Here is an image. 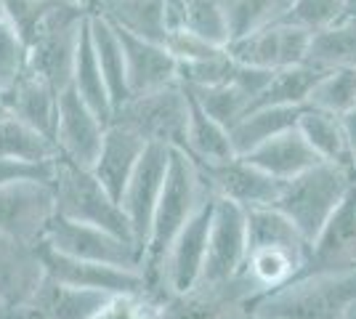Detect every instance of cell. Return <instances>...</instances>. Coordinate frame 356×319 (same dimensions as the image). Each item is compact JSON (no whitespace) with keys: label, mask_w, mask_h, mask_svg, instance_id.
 <instances>
[{"label":"cell","mask_w":356,"mask_h":319,"mask_svg":"<svg viewBox=\"0 0 356 319\" xmlns=\"http://www.w3.org/2000/svg\"><path fill=\"white\" fill-rule=\"evenodd\" d=\"M115 295L67 288L45 279L43 288L22 311V319H93Z\"/></svg>","instance_id":"obj_24"},{"label":"cell","mask_w":356,"mask_h":319,"mask_svg":"<svg viewBox=\"0 0 356 319\" xmlns=\"http://www.w3.org/2000/svg\"><path fill=\"white\" fill-rule=\"evenodd\" d=\"M88 14L104 16L112 27L149 43L165 46L170 38L165 0H102L90 6Z\"/></svg>","instance_id":"obj_22"},{"label":"cell","mask_w":356,"mask_h":319,"mask_svg":"<svg viewBox=\"0 0 356 319\" xmlns=\"http://www.w3.org/2000/svg\"><path fill=\"white\" fill-rule=\"evenodd\" d=\"M346 272H356V186L309 245V256L290 282Z\"/></svg>","instance_id":"obj_12"},{"label":"cell","mask_w":356,"mask_h":319,"mask_svg":"<svg viewBox=\"0 0 356 319\" xmlns=\"http://www.w3.org/2000/svg\"><path fill=\"white\" fill-rule=\"evenodd\" d=\"M210 192L216 197L232 199L239 208H274L282 195L284 181L268 176L266 170L255 167L245 157H232L216 165H197Z\"/></svg>","instance_id":"obj_15"},{"label":"cell","mask_w":356,"mask_h":319,"mask_svg":"<svg viewBox=\"0 0 356 319\" xmlns=\"http://www.w3.org/2000/svg\"><path fill=\"white\" fill-rule=\"evenodd\" d=\"M186 88V85H184ZM192 93V99L208 112L216 122H221L223 128H234L252 106V96L245 88H239L237 83H226V85H210V88H186Z\"/></svg>","instance_id":"obj_34"},{"label":"cell","mask_w":356,"mask_h":319,"mask_svg":"<svg viewBox=\"0 0 356 319\" xmlns=\"http://www.w3.org/2000/svg\"><path fill=\"white\" fill-rule=\"evenodd\" d=\"M303 109L306 106H261V109H250L229 131L234 154L245 157L252 149H258L261 144H266L268 138L280 136V133L290 131V128H298V120H300Z\"/></svg>","instance_id":"obj_29"},{"label":"cell","mask_w":356,"mask_h":319,"mask_svg":"<svg viewBox=\"0 0 356 319\" xmlns=\"http://www.w3.org/2000/svg\"><path fill=\"white\" fill-rule=\"evenodd\" d=\"M54 195H56V215L74 224L104 229L120 240L136 245L134 229L122 213V205L106 195V189L96 181L88 167L72 165L59 157L54 173Z\"/></svg>","instance_id":"obj_4"},{"label":"cell","mask_w":356,"mask_h":319,"mask_svg":"<svg viewBox=\"0 0 356 319\" xmlns=\"http://www.w3.org/2000/svg\"><path fill=\"white\" fill-rule=\"evenodd\" d=\"M210 195V186L205 183L200 167L184 149L173 147L170 149V167L165 179L163 195L157 202V211L152 218L147 247H144V301L152 306H160L170 295L168 282H165V261L170 256V247L178 240V234L189 224L197 208L205 202Z\"/></svg>","instance_id":"obj_1"},{"label":"cell","mask_w":356,"mask_h":319,"mask_svg":"<svg viewBox=\"0 0 356 319\" xmlns=\"http://www.w3.org/2000/svg\"><path fill=\"white\" fill-rule=\"evenodd\" d=\"M186 91V88H184ZM189 96V122H186V133H184V144L181 149L192 157L197 165H216V163H226L234 154L232 147V136L229 128H223L221 122H216L202 106Z\"/></svg>","instance_id":"obj_27"},{"label":"cell","mask_w":356,"mask_h":319,"mask_svg":"<svg viewBox=\"0 0 356 319\" xmlns=\"http://www.w3.org/2000/svg\"><path fill=\"white\" fill-rule=\"evenodd\" d=\"M72 3H77V6H83V8H90V6H93V0H72Z\"/></svg>","instance_id":"obj_46"},{"label":"cell","mask_w":356,"mask_h":319,"mask_svg":"<svg viewBox=\"0 0 356 319\" xmlns=\"http://www.w3.org/2000/svg\"><path fill=\"white\" fill-rule=\"evenodd\" d=\"M0 157L40 165V163H56L59 149H56L54 138L43 136L40 131L30 128L27 122L8 115L0 122Z\"/></svg>","instance_id":"obj_33"},{"label":"cell","mask_w":356,"mask_h":319,"mask_svg":"<svg viewBox=\"0 0 356 319\" xmlns=\"http://www.w3.org/2000/svg\"><path fill=\"white\" fill-rule=\"evenodd\" d=\"M354 186V170L322 163V165L300 173L293 181H284L282 195L274 208L312 245Z\"/></svg>","instance_id":"obj_3"},{"label":"cell","mask_w":356,"mask_h":319,"mask_svg":"<svg viewBox=\"0 0 356 319\" xmlns=\"http://www.w3.org/2000/svg\"><path fill=\"white\" fill-rule=\"evenodd\" d=\"M96 3H102V0H93V6H96ZM88 11H90V8H88Z\"/></svg>","instance_id":"obj_51"},{"label":"cell","mask_w":356,"mask_h":319,"mask_svg":"<svg viewBox=\"0 0 356 319\" xmlns=\"http://www.w3.org/2000/svg\"><path fill=\"white\" fill-rule=\"evenodd\" d=\"M343 122H346V128H348V133H351V141H354V149H356V109Z\"/></svg>","instance_id":"obj_41"},{"label":"cell","mask_w":356,"mask_h":319,"mask_svg":"<svg viewBox=\"0 0 356 319\" xmlns=\"http://www.w3.org/2000/svg\"><path fill=\"white\" fill-rule=\"evenodd\" d=\"M226 319H250V317L242 311V306H237V309H232V311L226 314Z\"/></svg>","instance_id":"obj_43"},{"label":"cell","mask_w":356,"mask_h":319,"mask_svg":"<svg viewBox=\"0 0 356 319\" xmlns=\"http://www.w3.org/2000/svg\"><path fill=\"white\" fill-rule=\"evenodd\" d=\"M245 218H248V256L264 250H280L306 261L309 243L277 208H250L245 211Z\"/></svg>","instance_id":"obj_26"},{"label":"cell","mask_w":356,"mask_h":319,"mask_svg":"<svg viewBox=\"0 0 356 319\" xmlns=\"http://www.w3.org/2000/svg\"><path fill=\"white\" fill-rule=\"evenodd\" d=\"M354 176H356V149H354Z\"/></svg>","instance_id":"obj_49"},{"label":"cell","mask_w":356,"mask_h":319,"mask_svg":"<svg viewBox=\"0 0 356 319\" xmlns=\"http://www.w3.org/2000/svg\"><path fill=\"white\" fill-rule=\"evenodd\" d=\"M0 96L8 106L11 117L27 122L30 128L40 131L43 136L54 138L56 117H59V91H54L43 77H38L30 69L27 75L19 77L14 85L8 91H3Z\"/></svg>","instance_id":"obj_21"},{"label":"cell","mask_w":356,"mask_h":319,"mask_svg":"<svg viewBox=\"0 0 356 319\" xmlns=\"http://www.w3.org/2000/svg\"><path fill=\"white\" fill-rule=\"evenodd\" d=\"M306 64L316 69H356V14H346L332 27L316 32Z\"/></svg>","instance_id":"obj_31"},{"label":"cell","mask_w":356,"mask_h":319,"mask_svg":"<svg viewBox=\"0 0 356 319\" xmlns=\"http://www.w3.org/2000/svg\"><path fill=\"white\" fill-rule=\"evenodd\" d=\"M118 35L122 54H125V77H128L131 99L178 85V61L168 48L134 38L122 30H118Z\"/></svg>","instance_id":"obj_17"},{"label":"cell","mask_w":356,"mask_h":319,"mask_svg":"<svg viewBox=\"0 0 356 319\" xmlns=\"http://www.w3.org/2000/svg\"><path fill=\"white\" fill-rule=\"evenodd\" d=\"M245 160L261 170H266L268 176H274L280 181H293L300 173L322 165V157L314 152L312 144L303 138L298 128H290L280 136L268 138L266 144H261L250 154H245Z\"/></svg>","instance_id":"obj_23"},{"label":"cell","mask_w":356,"mask_h":319,"mask_svg":"<svg viewBox=\"0 0 356 319\" xmlns=\"http://www.w3.org/2000/svg\"><path fill=\"white\" fill-rule=\"evenodd\" d=\"M248 317H250V314H248ZM250 319H258V317H250Z\"/></svg>","instance_id":"obj_52"},{"label":"cell","mask_w":356,"mask_h":319,"mask_svg":"<svg viewBox=\"0 0 356 319\" xmlns=\"http://www.w3.org/2000/svg\"><path fill=\"white\" fill-rule=\"evenodd\" d=\"M144 149H147L144 138H138L134 131L122 128L118 122H109L99 157L90 167V173L96 176V181L104 186L106 195L115 202H120L125 195V186L131 181L134 170L138 167Z\"/></svg>","instance_id":"obj_19"},{"label":"cell","mask_w":356,"mask_h":319,"mask_svg":"<svg viewBox=\"0 0 356 319\" xmlns=\"http://www.w3.org/2000/svg\"><path fill=\"white\" fill-rule=\"evenodd\" d=\"M30 72V51L19 32L0 19V93L8 91L19 77Z\"/></svg>","instance_id":"obj_39"},{"label":"cell","mask_w":356,"mask_h":319,"mask_svg":"<svg viewBox=\"0 0 356 319\" xmlns=\"http://www.w3.org/2000/svg\"><path fill=\"white\" fill-rule=\"evenodd\" d=\"M38 250H40V261H43L45 279H51V282L77 290L106 293V295H131V298H144V293H147L144 274L136 269H120V266L72 259L45 243L38 245Z\"/></svg>","instance_id":"obj_9"},{"label":"cell","mask_w":356,"mask_h":319,"mask_svg":"<svg viewBox=\"0 0 356 319\" xmlns=\"http://www.w3.org/2000/svg\"><path fill=\"white\" fill-rule=\"evenodd\" d=\"M0 319H22V311H14V309L0 304Z\"/></svg>","instance_id":"obj_42"},{"label":"cell","mask_w":356,"mask_h":319,"mask_svg":"<svg viewBox=\"0 0 356 319\" xmlns=\"http://www.w3.org/2000/svg\"><path fill=\"white\" fill-rule=\"evenodd\" d=\"M298 131L312 144L314 152L322 157V163L354 170V141L343 117L306 106L298 120Z\"/></svg>","instance_id":"obj_25"},{"label":"cell","mask_w":356,"mask_h":319,"mask_svg":"<svg viewBox=\"0 0 356 319\" xmlns=\"http://www.w3.org/2000/svg\"><path fill=\"white\" fill-rule=\"evenodd\" d=\"M356 304V272L298 279L280 290L252 295L242 311L258 319H346Z\"/></svg>","instance_id":"obj_2"},{"label":"cell","mask_w":356,"mask_h":319,"mask_svg":"<svg viewBox=\"0 0 356 319\" xmlns=\"http://www.w3.org/2000/svg\"><path fill=\"white\" fill-rule=\"evenodd\" d=\"M45 282L40 250L0 234V304L24 311Z\"/></svg>","instance_id":"obj_18"},{"label":"cell","mask_w":356,"mask_h":319,"mask_svg":"<svg viewBox=\"0 0 356 319\" xmlns=\"http://www.w3.org/2000/svg\"><path fill=\"white\" fill-rule=\"evenodd\" d=\"M346 14H348L346 0H293L290 8L284 11L282 22L316 35V32L338 24Z\"/></svg>","instance_id":"obj_37"},{"label":"cell","mask_w":356,"mask_h":319,"mask_svg":"<svg viewBox=\"0 0 356 319\" xmlns=\"http://www.w3.org/2000/svg\"><path fill=\"white\" fill-rule=\"evenodd\" d=\"M112 122L134 131L147 144H165L181 149L189 122V96L181 83L163 91L134 96L115 112Z\"/></svg>","instance_id":"obj_6"},{"label":"cell","mask_w":356,"mask_h":319,"mask_svg":"<svg viewBox=\"0 0 356 319\" xmlns=\"http://www.w3.org/2000/svg\"><path fill=\"white\" fill-rule=\"evenodd\" d=\"M72 85L77 96L109 125L115 117V106H112V96L102 75V67L93 51V38H90V22L86 19L83 30H80V40H77V54H74V67H72Z\"/></svg>","instance_id":"obj_28"},{"label":"cell","mask_w":356,"mask_h":319,"mask_svg":"<svg viewBox=\"0 0 356 319\" xmlns=\"http://www.w3.org/2000/svg\"><path fill=\"white\" fill-rule=\"evenodd\" d=\"M309 106L346 120L356 109V69H327L314 88Z\"/></svg>","instance_id":"obj_36"},{"label":"cell","mask_w":356,"mask_h":319,"mask_svg":"<svg viewBox=\"0 0 356 319\" xmlns=\"http://www.w3.org/2000/svg\"><path fill=\"white\" fill-rule=\"evenodd\" d=\"M348 3V14H356V0H346Z\"/></svg>","instance_id":"obj_47"},{"label":"cell","mask_w":356,"mask_h":319,"mask_svg":"<svg viewBox=\"0 0 356 319\" xmlns=\"http://www.w3.org/2000/svg\"><path fill=\"white\" fill-rule=\"evenodd\" d=\"M61 3L64 0H3V19L30 46L32 38L45 24V19L56 11Z\"/></svg>","instance_id":"obj_38"},{"label":"cell","mask_w":356,"mask_h":319,"mask_svg":"<svg viewBox=\"0 0 356 319\" xmlns=\"http://www.w3.org/2000/svg\"><path fill=\"white\" fill-rule=\"evenodd\" d=\"M8 117V106H6V101H3V96H0V122Z\"/></svg>","instance_id":"obj_45"},{"label":"cell","mask_w":356,"mask_h":319,"mask_svg":"<svg viewBox=\"0 0 356 319\" xmlns=\"http://www.w3.org/2000/svg\"><path fill=\"white\" fill-rule=\"evenodd\" d=\"M147 301L131 295H115L93 319H147Z\"/></svg>","instance_id":"obj_40"},{"label":"cell","mask_w":356,"mask_h":319,"mask_svg":"<svg viewBox=\"0 0 356 319\" xmlns=\"http://www.w3.org/2000/svg\"><path fill=\"white\" fill-rule=\"evenodd\" d=\"M45 245H51L54 250H59L64 256H72V259L120 266V269L141 272V263H144V256L134 243L120 240L104 229L67 221L61 215L51 221V229L45 234Z\"/></svg>","instance_id":"obj_11"},{"label":"cell","mask_w":356,"mask_h":319,"mask_svg":"<svg viewBox=\"0 0 356 319\" xmlns=\"http://www.w3.org/2000/svg\"><path fill=\"white\" fill-rule=\"evenodd\" d=\"M248 256V218L245 208L232 199L216 197L213 205V224L208 237V256L200 285L221 288L239 279Z\"/></svg>","instance_id":"obj_8"},{"label":"cell","mask_w":356,"mask_h":319,"mask_svg":"<svg viewBox=\"0 0 356 319\" xmlns=\"http://www.w3.org/2000/svg\"><path fill=\"white\" fill-rule=\"evenodd\" d=\"M346 319H356V304L348 309V314H346Z\"/></svg>","instance_id":"obj_48"},{"label":"cell","mask_w":356,"mask_h":319,"mask_svg":"<svg viewBox=\"0 0 356 319\" xmlns=\"http://www.w3.org/2000/svg\"><path fill=\"white\" fill-rule=\"evenodd\" d=\"M106 125L93 109H90L72 85L59 93V117H56V149L59 157L80 167H93L102 141H104Z\"/></svg>","instance_id":"obj_14"},{"label":"cell","mask_w":356,"mask_h":319,"mask_svg":"<svg viewBox=\"0 0 356 319\" xmlns=\"http://www.w3.org/2000/svg\"><path fill=\"white\" fill-rule=\"evenodd\" d=\"M252 295L245 279H234L232 285L210 288L197 285L189 293H170L157 306L160 319H226L232 309L242 306Z\"/></svg>","instance_id":"obj_20"},{"label":"cell","mask_w":356,"mask_h":319,"mask_svg":"<svg viewBox=\"0 0 356 319\" xmlns=\"http://www.w3.org/2000/svg\"><path fill=\"white\" fill-rule=\"evenodd\" d=\"M325 69H316L312 64H298L274 72L268 85L261 91V96L252 101L250 109L261 106H309L316 83L322 80Z\"/></svg>","instance_id":"obj_32"},{"label":"cell","mask_w":356,"mask_h":319,"mask_svg":"<svg viewBox=\"0 0 356 319\" xmlns=\"http://www.w3.org/2000/svg\"><path fill=\"white\" fill-rule=\"evenodd\" d=\"M0 19H3V0H0Z\"/></svg>","instance_id":"obj_50"},{"label":"cell","mask_w":356,"mask_h":319,"mask_svg":"<svg viewBox=\"0 0 356 319\" xmlns=\"http://www.w3.org/2000/svg\"><path fill=\"white\" fill-rule=\"evenodd\" d=\"M147 319H160V314H157V306H147Z\"/></svg>","instance_id":"obj_44"},{"label":"cell","mask_w":356,"mask_h":319,"mask_svg":"<svg viewBox=\"0 0 356 319\" xmlns=\"http://www.w3.org/2000/svg\"><path fill=\"white\" fill-rule=\"evenodd\" d=\"M229 22L232 40H239L250 32L280 22L293 0H218Z\"/></svg>","instance_id":"obj_35"},{"label":"cell","mask_w":356,"mask_h":319,"mask_svg":"<svg viewBox=\"0 0 356 319\" xmlns=\"http://www.w3.org/2000/svg\"><path fill=\"white\" fill-rule=\"evenodd\" d=\"M56 218V195L48 181H19L0 186V234L24 245L45 243Z\"/></svg>","instance_id":"obj_7"},{"label":"cell","mask_w":356,"mask_h":319,"mask_svg":"<svg viewBox=\"0 0 356 319\" xmlns=\"http://www.w3.org/2000/svg\"><path fill=\"white\" fill-rule=\"evenodd\" d=\"M90 22V38H93V51H96V59L102 67V75L112 96V106L118 112L120 106L131 99L128 93V77H125V54L120 46V35L118 30L106 22L104 16L88 14Z\"/></svg>","instance_id":"obj_30"},{"label":"cell","mask_w":356,"mask_h":319,"mask_svg":"<svg viewBox=\"0 0 356 319\" xmlns=\"http://www.w3.org/2000/svg\"><path fill=\"white\" fill-rule=\"evenodd\" d=\"M86 19H88V8L77 6L72 0H64L45 19V24L27 46L30 69L38 77H43L54 91L61 93L72 83L74 54H77V40H80V30Z\"/></svg>","instance_id":"obj_5"},{"label":"cell","mask_w":356,"mask_h":319,"mask_svg":"<svg viewBox=\"0 0 356 319\" xmlns=\"http://www.w3.org/2000/svg\"><path fill=\"white\" fill-rule=\"evenodd\" d=\"M170 149L165 144H147V149L138 160V167L134 170L131 181L125 186V195L120 199L122 213L128 218V224L134 229L136 245L144 256L147 247L149 229H152V218L157 211V202L163 195L165 179H168V167H170Z\"/></svg>","instance_id":"obj_13"},{"label":"cell","mask_w":356,"mask_h":319,"mask_svg":"<svg viewBox=\"0 0 356 319\" xmlns=\"http://www.w3.org/2000/svg\"><path fill=\"white\" fill-rule=\"evenodd\" d=\"M213 205H216V195L210 192L170 247V256L165 261V282L170 293H189L202 279L210 224H213Z\"/></svg>","instance_id":"obj_16"},{"label":"cell","mask_w":356,"mask_h":319,"mask_svg":"<svg viewBox=\"0 0 356 319\" xmlns=\"http://www.w3.org/2000/svg\"><path fill=\"white\" fill-rule=\"evenodd\" d=\"M312 32L300 30L287 22H271L261 30L250 32L239 40H232L226 51L232 59H237L245 67L266 69V72H280L287 67L306 64L309 46H312Z\"/></svg>","instance_id":"obj_10"}]
</instances>
